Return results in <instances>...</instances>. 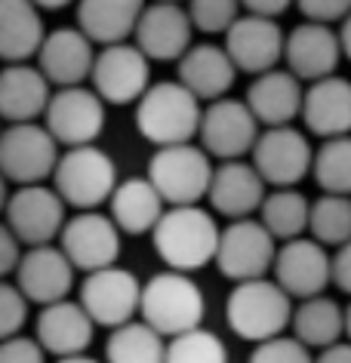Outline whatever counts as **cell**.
Masks as SVG:
<instances>
[{
	"label": "cell",
	"mask_w": 351,
	"mask_h": 363,
	"mask_svg": "<svg viewBox=\"0 0 351 363\" xmlns=\"http://www.w3.org/2000/svg\"><path fill=\"white\" fill-rule=\"evenodd\" d=\"M191 34L194 25L182 4H148L133 38L148 62H179L191 50Z\"/></svg>",
	"instance_id": "obj_18"
},
{
	"label": "cell",
	"mask_w": 351,
	"mask_h": 363,
	"mask_svg": "<svg viewBox=\"0 0 351 363\" xmlns=\"http://www.w3.org/2000/svg\"><path fill=\"white\" fill-rule=\"evenodd\" d=\"M25 320H28V298L16 284L0 280V342L22 335Z\"/></svg>",
	"instance_id": "obj_38"
},
{
	"label": "cell",
	"mask_w": 351,
	"mask_h": 363,
	"mask_svg": "<svg viewBox=\"0 0 351 363\" xmlns=\"http://www.w3.org/2000/svg\"><path fill=\"white\" fill-rule=\"evenodd\" d=\"M111 219L114 225L121 228V234H151L157 228L160 216H164V197L157 194V188L148 182V176H133V179H123L117 182L111 201Z\"/></svg>",
	"instance_id": "obj_28"
},
{
	"label": "cell",
	"mask_w": 351,
	"mask_h": 363,
	"mask_svg": "<svg viewBox=\"0 0 351 363\" xmlns=\"http://www.w3.org/2000/svg\"><path fill=\"white\" fill-rule=\"evenodd\" d=\"M47 130L65 148L93 145L105 130V102L89 86H65L50 96L47 105Z\"/></svg>",
	"instance_id": "obj_11"
},
{
	"label": "cell",
	"mask_w": 351,
	"mask_h": 363,
	"mask_svg": "<svg viewBox=\"0 0 351 363\" xmlns=\"http://www.w3.org/2000/svg\"><path fill=\"white\" fill-rule=\"evenodd\" d=\"M274 280L290 298H314L323 296V289L333 280V259L327 247H321L311 238H296L286 240L277 250L274 259Z\"/></svg>",
	"instance_id": "obj_16"
},
{
	"label": "cell",
	"mask_w": 351,
	"mask_h": 363,
	"mask_svg": "<svg viewBox=\"0 0 351 363\" xmlns=\"http://www.w3.org/2000/svg\"><path fill=\"white\" fill-rule=\"evenodd\" d=\"M247 108L253 111L259 126H290L302 114L305 89L302 80L290 71H265L247 89Z\"/></svg>",
	"instance_id": "obj_24"
},
{
	"label": "cell",
	"mask_w": 351,
	"mask_h": 363,
	"mask_svg": "<svg viewBox=\"0 0 351 363\" xmlns=\"http://www.w3.org/2000/svg\"><path fill=\"white\" fill-rule=\"evenodd\" d=\"M34 4H38L40 13H56V10H65V6L77 4V0H34Z\"/></svg>",
	"instance_id": "obj_47"
},
{
	"label": "cell",
	"mask_w": 351,
	"mask_h": 363,
	"mask_svg": "<svg viewBox=\"0 0 351 363\" xmlns=\"http://www.w3.org/2000/svg\"><path fill=\"white\" fill-rule=\"evenodd\" d=\"M314 363H351V342H336L330 348H323Z\"/></svg>",
	"instance_id": "obj_45"
},
{
	"label": "cell",
	"mask_w": 351,
	"mask_h": 363,
	"mask_svg": "<svg viewBox=\"0 0 351 363\" xmlns=\"http://www.w3.org/2000/svg\"><path fill=\"white\" fill-rule=\"evenodd\" d=\"M89 84L105 105H133L151 86V62L136 43H111L96 52Z\"/></svg>",
	"instance_id": "obj_8"
},
{
	"label": "cell",
	"mask_w": 351,
	"mask_h": 363,
	"mask_svg": "<svg viewBox=\"0 0 351 363\" xmlns=\"http://www.w3.org/2000/svg\"><path fill=\"white\" fill-rule=\"evenodd\" d=\"M188 19L204 34H225L240 19V0H188Z\"/></svg>",
	"instance_id": "obj_37"
},
{
	"label": "cell",
	"mask_w": 351,
	"mask_h": 363,
	"mask_svg": "<svg viewBox=\"0 0 351 363\" xmlns=\"http://www.w3.org/2000/svg\"><path fill=\"white\" fill-rule=\"evenodd\" d=\"M339 43H342V52L351 59V13L342 19V28H339Z\"/></svg>",
	"instance_id": "obj_46"
},
{
	"label": "cell",
	"mask_w": 351,
	"mask_h": 363,
	"mask_svg": "<svg viewBox=\"0 0 351 363\" xmlns=\"http://www.w3.org/2000/svg\"><path fill=\"white\" fill-rule=\"evenodd\" d=\"M65 201L50 185H25L6 201V228L22 247H47L65 228Z\"/></svg>",
	"instance_id": "obj_10"
},
{
	"label": "cell",
	"mask_w": 351,
	"mask_h": 363,
	"mask_svg": "<svg viewBox=\"0 0 351 363\" xmlns=\"http://www.w3.org/2000/svg\"><path fill=\"white\" fill-rule=\"evenodd\" d=\"M277 240L268 228L256 219H238L219 234V250H216V265L228 280L244 284L259 280L274 268Z\"/></svg>",
	"instance_id": "obj_9"
},
{
	"label": "cell",
	"mask_w": 351,
	"mask_h": 363,
	"mask_svg": "<svg viewBox=\"0 0 351 363\" xmlns=\"http://www.w3.org/2000/svg\"><path fill=\"white\" fill-rule=\"evenodd\" d=\"M80 305L93 317L96 326L117 330V326L130 323L139 314L142 284L133 271L117 268V265L93 271V274H87L84 286H80Z\"/></svg>",
	"instance_id": "obj_14"
},
{
	"label": "cell",
	"mask_w": 351,
	"mask_h": 363,
	"mask_svg": "<svg viewBox=\"0 0 351 363\" xmlns=\"http://www.w3.org/2000/svg\"><path fill=\"white\" fill-rule=\"evenodd\" d=\"M6 201H10V191H6V179H4V172H0V213L6 210Z\"/></svg>",
	"instance_id": "obj_49"
},
{
	"label": "cell",
	"mask_w": 351,
	"mask_h": 363,
	"mask_svg": "<svg viewBox=\"0 0 351 363\" xmlns=\"http://www.w3.org/2000/svg\"><path fill=\"white\" fill-rule=\"evenodd\" d=\"M0 133H4V126H0Z\"/></svg>",
	"instance_id": "obj_52"
},
{
	"label": "cell",
	"mask_w": 351,
	"mask_h": 363,
	"mask_svg": "<svg viewBox=\"0 0 351 363\" xmlns=\"http://www.w3.org/2000/svg\"><path fill=\"white\" fill-rule=\"evenodd\" d=\"M308 231L311 240L321 247H342L351 240V197L342 194H323L311 201V216H308Z\"/></svg>",
	"instance_id": "obj_34"
},
{
	"label": "cell",
	"mask_w": 351,
	"mask_h": 363,
	"mask_svg": "<svg viewBox=\"0 0 351 363\" xmlns=\"http://www.w3.org/2000/svg\"><path fill=\"white\" fill-rule=\"evenodd\" d=\"M284 47L286 34L274 19H265V16L247 13L225 31V52L231 56L234 68L253 77L274 71L277 62L284 59Z\"/></svg>",
	"instance_id": "obj_17"
},
{
	"label": "cell",
	"mask_w": 351,
	"mask_h": 363,
	"mask_svg": "<svg viewBox=\"0 0 351 363\" xmlns=\"http://www.w3.org/2000/svg\"><path fill=\"white\" fill-rule=\"evenodd\" d=\"M50 80L28 62L0 68V121L6 123H38L50 105Z\"/></svg>",
	"instance_id": "obj_23"
},
{
	"label": "cell",
	"mask_w": 351,
	"mask_h": 363,
	"mask_svg": "<svg viewBox=\"0 0 351 363\" xmlns=\"http://www.w3.org/2000/svg\"><path fill=\"white\" fill-rule=\"evenodd\" d=\"M19 262H22V243L6 228V222H0V280H6V274H16Z\"/></svg>",
	"instance_id": "obj_42"
},
{
	"label": "cell",
	"mask_w": 351,
	"mask_h": 363,
	"mask_svg": "<svg viewBox=\"0 0 351 363\" xmlns=\"http://www.w3.org/2000/svg\"><path fill=\"white\" fill-rule=\"evenodd\" d=\"M286 71L296 74L299 80H323L333 77L339 59H342V43L339 34L330 25L321 22H302L286 34V47H284Z\"/></svg>",
	"instance_id": "obj_21"
},
{
	"label": "cell",
	"mask_w": 351,
	"mask_h": 363,
	"mask_svg": "<svg viewBox=\"0 0 351 363\" xmlns=\"http://www.w3.org/2000/svg\"><path fill=\"white\" fill-rule=\"evenodd\" d=\"M213 172L216 167L210 154L191 142L157 148L155 157L148 160V182L169 206H194L197 201H204L210 194Z\"/></svg>",
	"instance_id": "obj_6"
},
{
	"label": "cell",
	"mask_w": 351,
	"mask_h": 363,
	"mask_svg": "<svg viewBox=\"0 0 351 363\" xmlns=\"http://www.w3.org/2000/svg\"><path fill=\"white\" fill-rule=\"evenodd\" d=\"M145 0H77V28L93 43L111 47L133 38Z\"/></svg>",
	"instance_id": "obj_29"
},
{
	"label": "cell",
	"mask_w": 351,
	"mask_h": 363,
	"mask_svg": "<svg viewBox=\"0 0 351 363\" xmlns=\"http://www.w3.org/2000/svg\"><path fill=\"white\" fill-rule=\"evenodd\" d=\"M201 148L219 160H244L259 139V121L244 99H216L201 117Z\"/></svg>",
	"instance_id": "obj_13"
},
{
	"label": "cell",
	"mask_w": 351,
	"mask_h": 363,
	"mask_svg": "<svg viewBox=\"0 0 351 363\" xmlns=\"http://www.w3.org/2000/svg\"><path fill=\"white\" fill-rule=\"evenodd\" d=\"M201 99L191 96L179 80L151 84L148 93L136 102V130L157 148L188 145L201 133Z\"/></svg>",
	"instance_id": "obj_2"
},
{
	"label": "cell",
	"mask_w": 351,
	"mask_h": 363,
	"mask_svg": "<svg viewBox=\"0 0 351 363\" xmlns=\"http://www.w3.org/2000/svg\"><path fill=\"white\" fill-rule=\"evenodd\" d=\"M16 286L22 289V296L28 302L38 305H56L62 298H68L71 286H74V265L59 247H31L22 252V262L16 268Z\"/></svg>",
	"instance_id": "obj_20"
},
{
	"label": "cell",
	"mask_w": 351,
	"mask_h": 363,
	"mask_svg": "<svg viewBox=\"0 0 351 363\" xmlns=\"http://www.w3.org/2000/svg\"><path fill=\"white\" fill-rule=\"evenodd\" d=\"M52 188L77 213L99 210L111 201L117 188V167L102 148L84 145V148H68L59 154V163L52 169Z\"/></svg>",
	"instance_id": "obj_5"
},
{
	"label": "cell",
	"mask_w": 351,
	"mask_h": 363,
	"mask_svg": "<svg viewBox=\"0 0 351 363\" xmlns=\"http://www.w3.org/2000/svg\"><path fill=\"white\" fill-rule=\"evenodd\" d=\"M314 148L296 126H268L253 145V167L265 185L296 188L311 172Z\"/></svg>",
	"instance_id": "obj_12"
},
{
	"label": "cell",
	"mask_w": 351,
	"mask_h": 363,
	"mask_svg": "<svg viewBox=\"0 0 351 363\" xmlns=\"http://www.w3.org/2000/svg\"><path fill=\"white\" fill-rule=\"evenodd\" d=\"M0 363H47V351L40 348L38 339L13 335V339L0 342Z\"/></svg>",
	"instance_id": "obj_40"
},
{
	"label": "cell",
	"mask_w": 351,
	"mask_h": 363,
	"mask_svg": "<svg viewBox=\"0 0 351 363\" xmlns=\"http://www.w3.org/2000/svg\"><path fill=\"white\" fill-rule=\"evenodd\" d=\"M234 77H238V68L231 56L216 43H197L179 59V84L201 102L225 99V93L234 86Z\"/></svg>",
	"instance_id": "obj_27"
},
{
	"label": "cell",
	"mask_w": 351,
	"mask_h": 363,
	"mask_svg": "<svg viewBox=\"0 0 351 363\" xmlns=\"http://www.w3.org/2000/svg\"><path fill=\"white\" fill-rule=\"evenodd\" d=\"M345 335H348V342H351V305L345 308Z\"/></svg>",
	"instance_id": "obj_50"
},
{
	"label": "cell",
	"mask_w": 351,
	"mask_h": 363,
	"mask_svg": "<svg viewBox=\"0 0 351 363\" xmlns=\"http://www.w3.org/2000/svg\"><path fill=\"white\" fill-rule=\"evenodd\" d=\"M59 163V142L43 123H10L0 133V172L6 182L43 185Z\"/></svg>",
	"instance_id": "obj_7"
},
{
	"label": "cell",
	"mask_w": 351,
	"mask_h": 363,
	"mask_svg": "<svg viewBox=\"0 0 351 363\" xmlns=\"http://www.w3.org/2000/svg\"><path fill=\"white\" fill-rule=\"evenodd\" d=\"M311 172L327 194L351 197V135L323 139V145L314 151Z\"/></svg>",
	"instance_id": "obj_35"
},
{
	"label": "cell",
	"mask_w": 351,
	"mask_h": 363,
	"mask_svg": "<svg viewBox=\"0 0 351 363\" xmlns=\"http://www.w3.org/2000/svg\"><path fill=\"white\" fill-rule=\"evenodd\" d=\"M93 317L84 311L80 302L62 298L56 305H47L38 314V342L47 354L56 357H74V354H87L89 342H93Z\"/></svg>",
	"instance_id": "obj_25"
},
{
	"label": "cell",
	"mask_w": 351,
	"mask_h": 363,
	"mask_svg": "<svg viewBox=\"0 0 351 363\" xmlns=\"http://www.w3.org/2000/svg\"><path fill=\"white\" fill-rule=\"evenodd\" d=\"M164 363H228V348L216 333L197 326L167 342Z\"/></svg>",
	"instance_id": "obj_36"
},
{
	"label": "cell",
	"mask_w": 351,
	"mask_h": 363,
	"mask_svg": "<svg viewBox=\"0 0 351 363\" xmlns=\"http://www.w3.org/2000/svg\"><path fill=\"white\" fill-rule=\"evenodd\" d=\"M302 121L314 135L339 139L351 135V80L345 77H323L305 89Z\"/></svg>",
	"instance_id": "obj_26"
},
{
	"label": "cell",
	"mask_w": 351,
	"mask_h": 363,
	"mask_svg": "<svg viewBox=\"0 0 351 363\" xmlns=\"http://www.w3.org/2000/svg\"><path fill=\"white\" fill-rule=\"evenodd\" d=\"M293 335L305 348H330L345 335V311L327 296H314L293 311Z\"/></svg>",
	"instance_id": "obj_31"
},
{
	"label": "cell",
	"mask_w": 351,
	"mask_h": 363,
	"mask_svg": "<svg viewBox=\"0 0 351 363\" xmlns=\"http://www.w3.org/2000/svg\"><path fill=\"white\" fill-rule=\"evenodd\" d=\"M155 4H182V0H155Z\"/></svg>",
	"instance_id": "obj_51"
},
{
	"label": "cell",
	"mask_w": 351,
	"mask_h": 363,
	"mask_svg": "<svg viewBox=\"0 0 351 363\" xmlns=\"http://www.w3.org/2000/svg\"><path fill=\"white\" fill-rule=\"evenodd\" d=\"M206 201L213 203L216 213L228 216L231 222L250 219L256 210H262L265 182L256 172L253 163H247V160H222L219 167H216V172H213Z\"/></svg>",
	"instance_id": "obj_22"
},
{
	"label": "cell",
	"mask_w": 351,
	"mask_h": 363,
	"mask_svg": "<svg viewBox=\"0 0 351 363\" xmlns=\"http://www.w3.org/2000/svg\"><path fill=\"white\" fill-rule=\"evenodd\" d=\"M105 357L108 363H164L167 342L145 320H130L111 330L105 345Z\"/></svg>",
	"instance_id": "obj_33"
},
{
	"label": "cell",
	"mask_w": 351,
	"mask_h": 363,
	"mask_svg": "<svg viewBox=\"0 0 351 363\" xmlns=\"http://www.w3.org/2000/svg\"><path fill=\"white\" fill-rule=\"evenodd\" d=\"M56 363H99V360L89 357V354H74V357H59Z\"/></svg>",
	"instance_id": "obj_48"
},
{
	"label": "cell",
	"mask_w": 351,
	"mask_h": 363,
	"mask_svg": "<svg viewBox=\"0 0 351 363\" xmlns=\"http://www.w3.org/2000/svg\"><path fill=\"white\" fill-rule=\"evenodd\" d=\"M250 363H314V357L311 348H305L296 335H277V339L256 345Z\"/></svg>",
	"instance_id": "obj_39"
},
{
	"label": "cell",
	"mask_w": 351,
	"mask_h": 363,
	"mask_svg": "<svg viewBox=\"0 0 351 363\" xmlns=\"http://www.w3.org/2000/svg\"><path fill=\"white\" fill-rule=\"evenodd\" d=\"M204 293L182 271H160L142 284V305L139 314L151 330H157L160 335H182L188 330H197L204 323Z\"/></svg>",
	"instance_id": "obj_4"
},
{
	"label": "cell",
	"mask_w": 351,
	"mask_h": 363,
	"mask_svg": "<svg viewBox=\"0 0 351 363\" xmlns=\"http://www.w3.org/2000/svg\"><path fill=\"white\" fill-rule=\"evenodd\" d=\"M333 284L351 296V240L342 243L333 256Z\"/></svg>",
	"instance_id": "obj_43"
},
{
	"label": "cell",
	"mask_w": 351,
	"mask_h": 363,
	"mask_svg": "<svg viewBox=\"0 0 351 363\" xmlns=\"http://www.w3.org/2000/svg\"><path fill=\"white\" fill-rule=\"evenodd\" d=\"M296 6L308 22H321V25L342 22L351 13V0H296Z\"/></svg>",
	"instance_id": "obj_41"
},
{
	"label": "cell",
	"mask_w": 351,
	"mask_h": 363,
	"mask_svg": "<svg viewBox=\"0 0 351 363\" xmlns=\"http://www.w3.org/2000/svg\"><path fill=\"white\" fill-rule=\"evenodd\" d=\"M290 4L296 0H240V6L250 13V16H265V19H277L290 10Z\"/></svg>",
	"instance_id": "obj_44"
},
{
	"label": "cell",
	"mask_w": 351,
	"mask_h": 363,
	"mask_svg": "<svg viewBox=\"0 0 351 363\" xmlns=\"http://www.w3.org/2000/svg\"><path fill=\"white\" fill-rule=\"evenodd\" d=\"M262 222L268 234L274 240H296L302 238L305 228H308V216H311V201L296 188H274L272 194H265L262 201Z\"/></svg>",
	"instance_id": "obj_32"
},
{
	"label": "cell",
	"mask_w": 351,
	"mask_h": 363,
	"mask_svg": "<svg viewBox=\"0 0 351 363\" xmlns=\"http://www.w3.org/2000/svg\"><path fill=\"white\" fill-rule=\"evenodd\" d=\"M219 225L204 206H169L160 216L157 228L151 231L157 256L167 262L169 271H197L216 262L219 250Z\"/></svg>",
	"instance_id": "obj_1"
},
{
	"label": "cell",
	"mask_w": 351,
	"mask_h": 363,
	"mask_svg": "<svg viewBox=\"0 0 351 363\" xmlns=\"http://www.w3.org/2000/svg\"><path fill=\"white\" fill-rule=\"evenodd\" d=\"M96 43L80 28H56L43 38L38 50V68L50 86H84L96 65Z\"/></svg>",
	"instance_id": "obj_19"
},
{
	"label": "cell",
	"mask_w": 351,
	"mask_h": 363,
	"mask_svg": "<svg viewBox=\"0 0 351 363\" xmlns=\"http://www.w3.org/2000/svg\"><path fill=\"white\" fill-rule=\"evenodd\" d=\"M59 250L68 256L74 271L93 274V271L117 265V256H121V228L114 225L111 216H102L96 210L77 213L62 228Z\"/></svg>",
	"instance_id": "obj_15"
},
{
	"label": "cell",
	"mask_w": 351,
	"mask_h": 363,
	"mask_svg": "<svg viewBox=\"0 0 351 363\" xmlns=\"http://www.w3.org/2000/svg\"><path fill=\"white\" fill-rule=\"evenodd\" d=\"M225 317L240 339L262 345L284 335V330L293 323V298L277 286V280H244L231 289Z\"/></svg>",
	"instance_id": "obj_3"
},
{
	"label": "cell",
	"mask_w": 351,
	"mask_h": 363,
	"mask_svg": "<svg viewBox=\"0 0 351 363\" xmlns=\"http://www.w3.org/2000/svg\"><path fill=\"white\" fill-rule=\"evenodd\" d=\"M43 38V16L34 0H0V59L6 65L38 56Z\"/></svg>",
	"instance_id": "obj_30"
}]
</instances>
